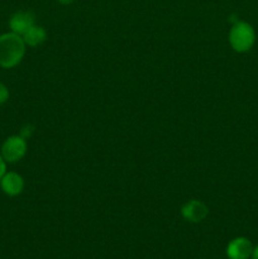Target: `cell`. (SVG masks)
Instances as JSON below:
<instances>
[{"instance_id":"6da1fadb","label":"cell","mask_w":258,"mask_h":259,"mask_svg":"<svg viewBox=\"0 0 258 259\" xmlns=\"http://www.w3.org/2000/svg\"><path fill=\"white\" fill-rule=\"evenodd\" d=\"M25 53V43L17 33H5L0 35V66L13 68L19 65Z\"/></svg>"},{"instance_id":"7a4b0ae2","label":"cell","mask_w":258,"mask_h":259,"mask_svg":"<svg viewBox=\"0 0 258 259\" xmlns=\"http://www.w3.org/2000/svg\"><path fill=\"white\" fill-rule=\"evenodd\" d=\"M229 42L235 52H248L255 42V32L247 22H235L229 33Z\"/></svg>"},{"instance_id":"3957f363","label":"cell","mask_w":258,"mask_h":259,"mask_svg":"<svg viewBox=\"0 0 258 259\" xmlns=\"http://www.w3.org/2000/svg\"><path fill=\"white\" fill-rule=\"evenodd\" d=\"M27 142L20 136H12L2 146V157L8 163H15L25 156Z\"/></svg>"},{"instance_id":"277c9868","label":"cell","mask_w":258,"mask_h":259,"mask_svg":"<svg viewBox=\"0 0 258 259\" xmlns=\"http://www.w3.org/2000/svg\"><path fill=\"white\" fill-rule=\"evenodd\" d=\"M253 244L249 239L239 237L233 239L227 247V255L229 259H249L253 253Z\"/></svg>"},{"instance_id":"5b68a950","label":"cell","mask_w":258,"mask_h":259,"mask_svg":"<svg viewBox=\"0 0 258 259\" xmlns=\"http://www.w3.org/2000/svg\"><path fill=\"white\" fill-rule=\"evenodd\" d=\"M207 207L199 200H190L182 206L181 215L190 223H200L207 217Z\"/></svg>"},{"instance_id":"8992f818","label":"cell","mask_w":258,"mask_h":259,"mask_svg":"<svg viewBox=\"0 0 258 259\" xmlns=\"http://www.w3.org/2000/svg\"><path fill=\"white\" fill-rule=\"evenodd\" d=\"M34 22L35 18L30 12H17L10 17L9 27L13 33L23 35L28 29L35 25Z\"/></svg>"},{"instance_id":"52a82bcc","label":"cell","mask_w":258,"mask_h":259,"mask_svg":"<svg viewBox=\"0 0 258 259\" xmlns=\"http://www.w3.org/2000/svg\"><path fill=\"white\" fill-rule=\"evenodd\" d=\"M0 186L8 196H17L22 194L24 189V180L17 172H5L3 179L0 180Z\"/></svg>"},{"instance_id":"ba28073f","label":"cell","mask_w":258,"mask_h":259,"mask_svg":"<svg viewBox=\"0 0 258 259\" xmlns=\"http://www.w3.org/2000/svg\"><path fill=\"white\" fill-rule=\"evenodd\" d=\"M46 37H47V33H46L45 28L39 27V25H33L23 34L22 38L25 45L30 46V47H37L45 42Z\"/></svg>"},{"instance_id":"9c48e42d","label":"cell","mask_w":258,"mask_h":259,"mask_svg":"<svg viewBox=\"0 0 258 259\" xmlns=\"http://www.w3.org/2000/svg\"><path fill=\"white\" fill-rule=\"evenodd\" d=\"M8 99H9V90H8V88L4 83L0 82V105L7 103Z\"/></svg>"},{"instance_id":"30bf717a","label":"cell","mask_w":258,"mask_h":259,"mask_svg":"<svg viewBox=\"0 0 258 259\" xmlns=\"http://www.w3.org/2000/svg\"><path fill=\"white\" fill-rule=\"evenodd\" d=\"M33 132H34V128H33V126L30 125V124H27V125L22 126V129H20V134H19V136L22 137V138L28 139L30 136H32Z\"/></svg>"},{"instance_id":"8fae6325","label":"cell","mask_w":258,"mask_h":259,"mask_svg":"<svg viewBox=\"0 0 258 259\" xmlns=\"http://www.w3.org/2000/svg\"><path fill=\"white\" fill-rule=\"evenodd\" d=\"M5 171H7V164H5L4 158H3L2 154H0V180H2L3 176L5 175Z\"/></svg>"},{"instance_id":"7c38bea8","label":"cell","mask_w":258,"mask_h":259,"mask_svg":"<svg viewBox=\"0 0 258 259\" xmlns=\"http://www.w3.org/2000/svg\"><path fill=\"white\" fill-rule=\"evenodd\" d=\"M252 259H258V245L257 247L253 249V253H252V257H250Z\"/></svg>"},{"instance_id":"4fadbf2b","label":"cell","mask_w":258,"mask_h":259,"mask_svg":"<svg viewBox=\"0 0 258 259\" xmlns=\"http://www.w3.org/2000/svg\"><path fill=\"white\" fill-rule=\"evenodd\" d=\"M57 2L61 3V4H63V5H68V4H71V3L75 2V0H57Z\"/></svg>"}]
</instances>
